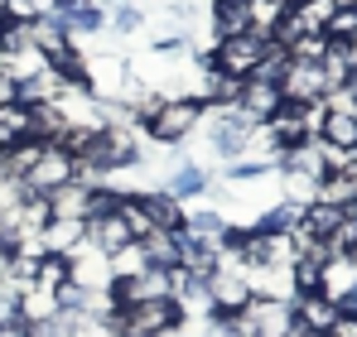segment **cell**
Instances as JSON below:
<instances>
[{"label": "cell", "instance_id": "277c9868", "mask_svg": "<svg viewBox=\"0 0 357 337\" xmlns=\"http://www.w3.org/2000/svg\"><path fill=\"white\" fill-rule=\"evenodd\" d=\"M107 294H112L116 308L174 299V270H155V265H145V270H135V275H116V280L107 284Z\"/></svg>", "mask_w": 357, "mask_h": 337}, {"label": "cell", "instance_id": "4316f807", "mask_svg": "<svg viewBox=\"0 0 357 337\" xmlns=\"http://www.w3.org/2000/svg\"><path fill=\"white\" fill-rule=\"evenodd\" d=\"M20 318V284L15 280H0V328Z\"/></svg>", "mask_w": 357, "mask_h": 337}, {"label": "cell", "instance_id": "cb8c5ba5", "mask_svg": "<svg viewBox=\"0 0 357 337\" xmlns=\"http://www.w3.org/2000/svg\"><path fill=\"white\" fill-rule=\"evenodd\" d=\"M213 34H218V39L246 34V10H241V5H227V0H218V5H213Z\"/></svg>", "mask_w": 357, "mask_h": 337}, {"label": "cell", "instance_id": "7c38bea8", "mask_svg": "<svg viewBox=\"0 0 357 337\" xmlns=\"http://www.w3.org/2000/svg\"><path fill=\"white\" fill-rule=\"evenodd\" d=\"M290 304H295V323L304 328V333L333 337L338 328H343V318H338V304H333V299H324V294H295Z\"/></svg>", "mask_w": 357, "mask_h": 337}, {"label": "cell", "instance_id": "e0dca14e", "mask_svg": "<svg viewBox=\"0 0 357 337\" xmlns=\"http://www.w3.org/2000/svg\"><path fill=\"white\" fill-rule=\"evenodd\" d=\"M24 140H34V111L20 107V102L0 107V150H15Z\"/></svg>", "mask_w": 357, "mask_h": 337}, {"label": "cell", "instance_id": "d6a6232c", "mask_svg": "<svg viewBox=\"0 0 357 337\" xmlns=\"http://www.w3.org/2000/svg\"><path fill=\"white\" fill-rule=\"evenodd\" d=\"M203 337H241V333H237V328H232V323H213V328H208V333H203Z\"/></svg>", "mask_w": 357, "mask_h": 337}, {"label": "cell", "instance_id": "2e32d148", "mask_svg": "<svg viewBox=\"0 0 357 337\" xmlns=\"http://www.w3.org/2000/svg\"><path fill=\"white\" fill-rule=\"evenodd\" d=\"M82 241L92 246V251H102V256H116V251H126L135 236L126 231V222H121L116 212L112 217H97V222H82Z\"/></svg>", "mask_w": 357, "mask_h": 337}, {"label": "cell", "instance_id": "e575fe53", "mask_svg": "<svg viewBox=\"0 0 357 337\" xmlns=\"http://www.w3.org/2000/svg\"><path fill=\"white\" fill-rule=\"evenodd\" d=\"M285 337H314V333H304V328H299V323H295V328H290V333H285Z\"/></svg>", "mask_w": 357, "mask_h": 337}, {"label": "cell", "instance_id": "4dcf8cb0", "mask_svg": "<svg viewBox=\"0 0 357 337\" xmlns=\"http://www.w3.org/2000/svg\"><path fill=\"white\" fill-rule=\"evenodd\" d=\"M10 102H15V77L0 72V107H10Z\"/></svg>", "mask_w": 357, "mask_h": 337}, {"label": "cell", "instance_id": "d590c367", "mask_svg": "<svg viewBox=\"0 0 357 337\" xmlns=\"http://www.w3.org/2000/svg\"><path fill=\"white\" fill-rule=\"evenodd\" d=\"M68 5H82V0H54V10H68Z\"/></svg>", "mask_w": 357, "mask_h": 337}, {"label": "cell", "instance_id": "ac0fdd59", "mask_svg": "<svg viewBox=\"0 0 357 337\" xmlns=\"http://www.w3.org/2000/svg\"><path fill=\"white\" fill-rule=\"evenodd\" d=\"M353 68H357V58L348 44H324V54H319V72H324V82H328V97L353 77Z\"/></svg>", "mask_w": 357, "mask_h": 337}, {"label": "cell", "instance_id": "ab89813d", "mask_svg": "<svg viewBox=\"0 0 357 337\" xmlns=\"http://www.w3.org/2000/svg\"><path fill=\"white\" fill-rule=\"evenodd\" d=\"M353 5H357V0H353Z\"/></svg>", "mask_w": 357, "mask_h": 337}, {"label": "cell", "instance_id": "9c48e42d", "mask_svg": "<svg viewBox=\"0 0 357 337\" xmlns=\"http://www.w3.org/2000/svg\"><path fill=\"white\" fill-rule=\"evenodd\" d=\"M333 164H338V155H328L314 135L290 145V150H280V173H299V178H314V183H324L333 173Z\"/></svg>", "mask_w": 357, "mask_h": 337}, {"label": "cell", "instance_id": "f1b7e54d", "mask_svg": "<svg viewBox=\"0 0 357 337\" xmlns=\"http://www.w3.org/2000/svg\"><path fill=\"white\" fill-rule=\"evenodd\" d=\"M15 260H20V251L10 241H0V280H15Z\"/></svg>", "mask_w": 357, "mask_h": 337}, {"label": "cell", "instance_id": "7a4b0ae2", "mask_svg": "<svg viewBox=\"0 0 357 337\" xmlns=\"http://www.w3.org/2000/svg\"><path fill=\"white\" fill-rule=\"evenodd\" d=\"M241 337H285L295 328V304L290 299H246L237 313L227 318Z\"/></svg>", "mask_w": 357, "mask_h": 337}, {"label": "cell", "instance_id": "6da1fadb", "mask_svg": "<svg viewBox=\"0 0 357 337\" xmlns=\"http://www.w3.org/2000/svg\"><path fill=\"white\" fill-rule=\"evenodd\" d=\"M203 116H208L203 102H193V97H165L160 111L140 125V135L155 140V145H183V140L203 125Z\"/></svg>", "mask_w": 357, "mask_h": 337}, {"label": "cell", "instance_id": "7402d4cb", "mask_svg": "<svg viewBox=\"0 0 357 337\" xmlns=\"http://www.w3.org/2000/svg\"><path fill=\"white\" fill-rule=\"evenodd\" d=\"M73 246H82V222H49L39 231V251L44 256H68Z\"/></svg>", "mask_w": 357, "mask_h": 337}, {"label": "cell", "instance_id": "1f68e13d", "mask_svg": "<svg viewBox=\"0 0 357 337\" xmlns=\"http://www.w3.org/2000/svg\"><path fill=\"white\" fill-rule=\"evenodd\" d=\"M0 337H29V323H24V318H15V323H5V328H0Z\"/></svg>", "mask_w": 357, "mask_h": 337}, {"label": "cell", "instance_id": "9a60e30c", "mask_svg": "<svg viewBox=\"0 0 357 337\" xmlns=\"http://www.w3.org/2000/svg\"><path fill=\"white\" fill-rule=\"evenodd\" d=\"M160 188H169L178 203H188V198H203L208 188H213V168H203L198 159H188V164H174L165 173V183Z\"/></svg>", "mask_w": 357, "mask_h": 337}, {"label": "cell", "instance_id": "f546056e", "mask_svg": "<svg viewBox=\"0 0 357 337\" xmlns=\"http://www.w3.org/2000/svg\"><path fill=\"white\" fill-rule=\"evenodd\" d=\"M333 97H338L343 107H353V111H357V68H353V77H348V82H343V87L333 92Z\"/></svg>", "mask_w": 357, "mask_h": 337}, {"label": "cell", "instance_id": "5b68a950", "mask_svg": "<svg viewBox=\"0 0 357 337\" xmlns=\"http://www.w3.org/2000/svg\"><path fill=\"white\" fill-rule=\"evenodd\" d=\"M208 294H213V323H227L241 304L251 299V280H246V270H241L227 251H222V265L208 275Z\"/></svg>", "mask_w": 357, "mask_h": 337}, {"label": "cell", "instance_id": "603a6c76", "mask_svg": "<svg viewBox=\"0 0 357 337\" xmlns=\"http://www.w3.org/2000/svg\"><path fill=\"white\" fill-rule=\"evenodd\" d=\"M324 39H328V44H348V49H357V5H333V10H328Z\"/></svg>", "mask_w": 357, "mask_h": 337}, {"label": "cell", "instance_id": "ba28073f", "mask_svg": "<svg viewBox=\"0 0 357 337\" xmlns=\"http://www.w3.org/2000/svg\"><path fill=\"white\" fill-rule=\"evenodd\" d=\"M314 140H319L328 155H338V159H357V111H353V107H343V102L324 107Z\"/></svg>", "mask_w": 357, "mask_h": 337}, {"label": "cell", "instance_id": "4fadbf2b", "mask_svg": "<svg viewBox=\"0 0 357 337\" xmlns=\"http://www.w3.org/2000/svg\"><path fill=\"white\" fill-rule=\"evenodd\" d=\"M135 203H140V212L150 217L155 231H183V212L188 207L178 203L169 188H160V183L155 188H135Z\"/></svg>", "mask_w": 357, "mask_h": 337}, {"label": "cell", "instance_id": "8d00e7d4", "mask_svg": "<svg viewBox=\"0 0 357 337\" xmlns=\"http://www.w3.org/2000/svg\"><path fill=\"white\" fill-rule=\"evenodd\" d=\"M178 333H183V328H174V333H155V337H178Z\"/></svg>", "mask_w": 357, "mask_h": 337}, {"label": "cell", "instance_id": "52a82bcc", "mask_svg": "<svg viewBox=\"0 0 357 337\" xmlns=\"http://www.w3.org/2000/svg\"><path fill=\"white\" fill-rule=\"evenodd\" d=\"M275 87H280V102H290V107H324L328 102V82H324L319 63H309V58H290V68Z\"/></svg>", "mask_w": 357, "mask_h": 337}, {"label": "cell", "instance_id": "8992f818", "mask_svg": "<svg viewBox=\"0 0 357 337\" xmlns=\"http://www.w3.org/2000/svg\"><path fill=\"white\" fill-rule=\"evenodd\" d=\"M266 49H271V39H261V34H232V39H218L208 58H213L218 72H227V77L246 82V77L256 72V63L266 58Z\"/></svg>", "mask_w": 357, "mask_h": 337}, {"label": "cell", "instance_id": "836d02e7", "mask_svg": "<svg viewBox=\"0 0 357 337\" xmlns=\"http://www.w3.org/2000/svg\"><path fill=\"white\" fill-rule=\"evenodd\" d=\"M92 5H97L102 15H112V10H121V5H130V0H92Z\"/></svg>", "mask_w": 357, "mask_h": 337}, {"label": "cell", "instance_id": "8fae6325", "mask_svg": "<svg viewBox=\"0 0 357 337\" xmlns=\"http://www.w3.org/2000/svg\"><path fill=\"white\" fill-rule=\"evenodd\" d=\"M280 107H285V102H280V87H275V82H256V77H246L232 111H237L246 125H271V116L280 111Z\"/></svg>", "mask_w": 357, "mask_h": 337}, {"label": "cell", "instance_id": "d6986e66", "mask_svg": "<svg viewBox=\"0 0 357 337\" xmlns=\"http://www.w3.org/2000/svg\"><path fill=\"white\" fill-rule=\"evenodd\" d=\"M227 226H232V222H227L218 207H193V212H183V236H193V241H213V246H222Z\"/></svg>", "mask_w": 357, "mask_h": 337}, {"label": "cell", "instance_id": "ffe728a7", "mask_svg": "<svg viewBox=\"0 0 357 337\" xmlns=\"http://www.w3.org/2000/svg\"><path fill=\"white\" fill-rule=\"evenodd\" d=\"M140 256L155 270H178V231H150V236H140Z\"/></svg>", "mask_w": 357, "mask_h": 337}, {"label": "cell", "instance_id": "d4e9b609", "mask_svg": "<svg viewBox=\"0 0 357 337\" xmlns=\"http://www.w3.org/2000/svg\"><path fill=\"white\" fill-rule=\"evenodd\" d=\"M107 265H112V280H116V275H135V270H145L140 241H130L126 251H116V256H107Z\"/></svg>", "mask_w": 357, "mask_h": 337}, {"label": "cell", "instance_id": "5bb4252c", "mask_svg": "<svg viewBox=\"0 0 357 337\" xmlns=\"http://www.w3.org/2000/svg\"><path fill=\"white\" fill-rule=\"evenodd\" d=\"M87 198H92V183L87 178H73L54 193H44V207H49V222H87Z\"/></svg>", "mask_w": 357, "mask_h": 337}, {"label": "cell", "instance_id": "3957f363", "mask_svg": "<svg viewBox=\"0 0 357 337\" xmlns=\"http://www.w3.org/2000/svg\"><path fill=\"white\" fill-rule=\"evenodd\" d=\"M116 323V337H155V333H174L183 328V308L174 299H160V304H135V308H116L112 313Z\"/></svg>", "mask_w": 357, "mask_h": 337}, {"label": "cell", "instance_id": "484cf974", "mask_svg": "<svg viewBox=\"0 0 357 337\" xmlns=\"http://www.w3.org/2000/svg\"><path fill=\"white\" fill-rule=\"evenodd\" d=\"M107 24H112V34H135V29L145 24V15H140L135 5H121V10L107 15Z\"/></svg>", "mask_w": 357, "mask_h": 337}, {"label": "cell", "instance_id": "74e56055", "mask_svg": "<svg viewBox=\"0 0 357 337\" xmlns=\"http://www.w3.org/2000/svg\"><path fill=\"white\" fill-rule=\"evenodd\" d=\"M213 5H218V0H213ZM227 5H241V0H227Z\"/></svg>", "mask_w": 357, "mask_h": 337}, {"label": "cell", "instance_id": "f35d334b", "mask_svg": "<svg viewBox=\"0 0 357 337\" xmlns=\"http://www.w3.org/2000/svg\"><path fill=\"white\" fill-rule=\"evenodd\" d=\"M0 5H5V0H0Z\"/></svg>", "mask_w": 357, "mask_h": 337}, {"label": "cell", "instance_id": "30bf717a", "mask_svg": "<svg viewBox=\"0 0 357 337\" xmlns=\"http://www.w3.org/2000/svg\"><path fill=\"white\" fill-rule=\"evenodd\" d=\"M246 140H251V125H246L232 107H222V111L213 116V125H208V145H213L218 159L237 164L241 155H246Z\"/></svg>", "mask_w": 357, "mask_h": 337}, {"label": "cell", "instance_id": "44dd1931", "mask_svg": "<svg viewBox=\"0 0 357 337\" xmlns=\"http://www.w3.org/2000/svg\"><path fill=\"white\" fill-rule=\"evenodd\" d=\"M54 97H59V77H54L49 68L34 72V77H20V82H15V102L29 107V111H34V107H49Z\"/></svg>", "mask_w": 357, "mask_h": 337}, {"label": "cell", "instance_id": "83f0119b", "mask_svg": "<svg viewBox=\"0 0 357 337\" xmlns=\"http://www.w3.org/2000/svg\"><path fill=\"white\" fill-rule=\"evenodd\" d=\"M333 304H338V318H343V323H357V284H353V289H343Z\"/></svg>", "mask_w": 357, "mask_h": 337}]
</instances>
